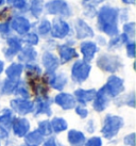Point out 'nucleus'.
Instances as JSON below:
<instances>
[{
  "instance_id": "nucleus-1",
  "label": "nucleus",
  "mask_w": 136,
  "mask_h": 146,
  "mask_svg": "<svg viewBox=\"0 0 136 146\" xmlns=\"http://www.w3.org/2000/svg\"><path fill=\"white\" fill-rule=\"evenodd\" d=\"M118 11L110 5H103L98 13V24L101 31L110 36H114L118 33L117 27Z\"/></svg>"
},
{
  "instance_id": "nucleus-2",
  "label": "nucleus",
  "mask_w": 136,
  "mask_h": 146,
  "mask_svg": "<svg viewBox=\"0 0 136 146\" xmlns=\"http://www.w3.org/2000/svg\"><path fill=\"white\" fill-rule=\"evenodd\" d=\"M123 124L122 118L119 116H111L108 115L104 121V125L102 128V133L105 138H112L115 134H117L118 130L121 128Z\"/></svg>"
},
{
  "instance_id": "nucleus-3",
  "label": "nucleus",
  "mask_w": 136,
  "mask_h": 146,
  "mask_svg": "<svg viewBox=\"0 0 136 146\" xmlns=\"http://www.w3.org/2000/svg\"><path fill=\"white\" fill-rule=\"evenodd\" d=\"M90 72V65L83 61H78L76 62L73 66H72L71 70V76L72 79L78 83L85 81L87 79L88 75Z\"/></svg>"
},
{
  "instance_id": "nucleus-4",
  "label": "nucleus",
  "mask_w": 136,
  "mask_h": 146,
  "mask_svg": "<svg viewBox=\"0 0 136 146\" xmlns=\"http://www.w3.org/2000/svg\"><path fill=\"white\" fill-rule=\"evenodd\" d=\"M46 10L49 14L52 15H63L69 16L70 15V8L64 0H52L46 4Z\"/></svg>"
},
{
  "instance_id": "nucleus-5",
  "label": "nucleus",
  "mask_w": 136,
  "mask_h": 146,
  "mask_svg": "<svg viewBox=\"0 0 136 146\" xmlns=\"http://www.w3.org/2000/svg\"><path fill=\"white\" fill-rule=\"evenodd\" d=\"M97 64H98V66H99L101 69H103L105 72H110V73L116 72L117 69L120 67L119 59L117 57L108 56V54L101 56V57L98 59Z\"/></svg>"
},
{
  "instance_id": "nucleus-6",
  "label": "nucleus",
  "mask_w": 136,
  "mask_h": 146,
  "mask_svg": "<svg viewBox=\"0 0 136 146\" xmlns=\"http://www.w3.org/2000/svg\"><path fill=\"white\" fill-rule=\"evenodd\" d=\"M104 89L110 97H115L124 90L123 81H122V79H120L116 76H112L108 78V83L104 85Z\"/></svg>"
},
{
  "instance_id": "nucleus-7",
  "label": "nucleus",
  "mask_w": 136,
  "mask_h": 146,
  "mask_svg": "<svg viewBox=\"0 0 136 146\" xmlns=\"http://www.w3.org/2000/svg\"><path fill=\"white\" fill-rule=\"evenodd\" d=\"M51 35L56 38H63L69 33V25L65 21L62 19H55L52 24V27L50 29Z\"/></svg>"
},
{
  "instance_id": "nucleus-8",
  "label": "nucleus",
  "mask_w": 136,
  "mask_h": 146,
  "mask_svg": "<svg viewBox=\"0 0 136 146\" xmlns=\"http://www.w3.org/2000/svg\"><path fill=\"white\" fill-rule=\"evenodd\" d=\"M11 106L19 114H27L33 110V104L26 99H14L11 102Z\"/></svg>"
},
{
  "instance_id": "nucleus-9",
  "label": "nucleus",
  "mask_w": 136,
  "mask_h": 146,
  "mask_svg": "<svg viewBox=\"0 0 136 146\" xmlns=\"http://www.w3.org/2000/svg\"><path fill=\"white\" fill-rule=\"evenodd\" d=\"M108 100H110V96L106 93V91L104 89V86L102 89H100V91L96 93L95 96V102H94V108L97 111H102L105 109V107L108 106Z\"/></svg>"
},
{
  "instance_id": "nucleus-10",
  "label": "nucleus",
  "mask_w": 136,
  "mask_h": 146,
  "mask_svg": "<svg viewBox=\"0 0 136 146\" xmlns=\"http://www.w3.org/2000/svg\"><path fill=\"white\" fill-rule=\"evenodd\" d=\"M76 31H77V37L80 38V40L81 38H85V37L94 36L92 29L84 21H82V19H78L76 21Z\"/></svg>"
},
{
  "instance_id": "nucleus-11",
  "label": "nucleus",
  "mask_w": 136,
  "mask_h": 146,
  "mask_svg": "<svg viewBox=\"0 0 136 146\" xmlns=\"http://www.w3.org/2000/svg\"><path fill=\"white\" fill-rule=\"evenodd\" d=\"M12 28L19 34H26L30 29V23L27 18H24L22 16H18L16 18H14L11 23Z\"/></svg>"
},
{
  "instance_id": "nucleus-12",
  "label": "nucleus",
  "mask_w": 136,
  "mask_h": 146,
  "mask_svg": "<svg viewBox=\"0 0 136 146\" xmlns=\"http://www.w3.org/2000/svg\"><path fill=\"white\" fill-rule=\"evenodd\" d=\"M42 61H43V64H44L45 68L47 69L48 73H53V72L57 68L59 64H60L59 59H57L54 54H52V53H50V52L44 53Z\"/></svg>"
},
{
  "instance_id": "nucleus-13",
  "label": "nucleus",
  "mask_w": 136,
  "mask_h": 146,
  "mask_svg": "<svg viewBox=\"0 0 136 146\" xmlns=\"http://www.w3.org/2000/svg\"><path fill=\"white\" fill-rule=\"evenodd\" d=\"M55 102L65 110L71 109L76 105V100H75L73 96H71L70 94L65 93L59 94L55 97Z\"/></svg>"
},
{
  "instance_id": "nucleus-14",
  "label": "nucleus",
  "mask_w": 136,
  "mask_h": 146,
  "mask_svg": "<svg viewBox=\"0 0 136 146\" xmlns=\"http://www.w3.org/2000/svg\"><path fill=\"white\" fill-rule=\"evenodd\" d=\"M97 50H98L97 45L92 42H84V43L81 44V51L83 53L84 60L86 62L92 60L95 56V53L97 52Z\"/></svg>"
},
{
  "instance_id": "nucleus-15",
  "label": "nucleus",
  "mask_w": 136,
  "mask_h": 146,
  "mask_svg": "<svg viewBox=\"0 0 136 146\" xmlns=\"http://www.w3.org/2000/svg\"><path fill=\"white\" fill-rule=\"evenodd\" d=\"M49 74V83L53 89L55 90H62L65 86L66 82H67V78L64 74H60L55 76L53 73H48Z\"/></svg>"
},
{
  "instance_id": "nucleus-16",
  "label": "nucleus",
  "mask_w": 136,
  "mask_h": 146,
  "mask_svg": "<svg viewBox=\"0 0 136 146\" xmlns=\"http://www.w3.org/2000/svg\"><path fill=\"white\" fill-rule=\"evenodd\" d=\"M59 53H60L61 61L63 62H68L70 61L71 59L78 57V53L73 48L69 47L67 45H61L59 47Z\"/></svg>"
},
{
  "instance_id": "nucleus-17",
  "label": "nucleus",
  "mask_w": 136,
  "mask_h": 146,
  "mask_svg": "<svg viewBox=\"0 0 136 146\" xmlns=\"http://www.w3.org/2000/svg\"><path fill=\"white\" fill-rule=\"evenodd\" d=\"M50 104L51 100L49 98L43 97V98H37V100L35 102V114H40V113H46L50 115L51 111H50Z\"/></svg>"
},
{
  "instance_id": "nucleus-18",
  "label": "nucleus",
  "mask_w": 136,
  "mask_h": 146,
  "mask_svg": "<svg viewBox=\"0 0 136 146\" xmlns=\"http://www.w3.org/2000/svg\"><path fill=\"white\" fill-rule=\"evenodd\" d=\"M8 45L9 48L5 51V57L8 58V59H11L12 57H14L21 49V43L16 37H10L8 40Z\"/></svg>"
},
{
  "instance_id": "nucleus-19",
  "label": "nucleus",
  "mask_w": 136,
  "mask_h": 146,
  "mask_svg": "<svg viewBox=\"0 0 136 146\" xmlns=\"http://www.w3.org/2000/svg\"><path fill=\"white\" fill-rule=\"evenodd\" d=\"M13 127H14V132H15L16 135H18V137H24L28 132L30 125H29V122L27 119H24V118H18V119L15 121Z\"/></svg>"
},
{
  "instance_id": "nucleus-20",
  "label": "nucleus",
  "mask_w": 136,
  "mask_h": 146,
  "mask_svg": "<svg viewBox=\"0 0 136 146\" xmlns=\"http://www.w3.org/2000/svg\"><path fill=\"white\" fill-rule=\"evenodd\" d=\"M75 95H76L78 102L85 104V102H90L95 98L96 91L95 90H86V91L85 90H77L75 92Z\"/></svg>"
},
{
  "instance_id": "nucleus-21",
  "label": "nucleus",
  "mask_w": 136,
  "mask_h": 146,
  "mask_svg": "<svg viewBox=\"0 0 136 146\" xmlns=\"http://www.w3.org/2000/svg\"><path fill=\"white\" fill-rule=\"evenodd\" d=\"M68 141L72 146H82L85 144V137L80 131L70 130L68 132Z\"/></svg>"
},
{
  "instance_id": "nucleus-22",
  "label": "nucleus",
  "mask_w": 136,
  "mask_h": 146,
  "mask_svg": "<svg viewBox=\"0 0 136 146\" xmlns=\"http://www.w3.org/2000/svg\"><path fill=\"white\" fill-rule=\"evenodd\" d=\"M22 65L19 63H14V64L10 65L7 69V75H8L9 79L12 80H17V78H19V76L22 73Z\"/></svg>"
},
{
  "instance_id": "nucleus-23",
  "label": "nucleus",
  "mask_w": 136,
  "mask_h": 146,
  "mask_svg": "<svg viewBox=\"0 0 136 146\" xmlns=\"http://www.w3.org/2000/svg\"><path fill=\"white\" fill-rule=\"evenodd\" d=\"M36 51L32 47H26L21 50V52L19 53L18 56V59L19 61L21 62H31L33 60H35L36 58Z\"/></svg>"
},
{
  "instance_id": "nucleus-24",
  "label": "nucleus",
  "mask_w": 136,
  "mask_h": 146,
  "mask_svg": "<svg viewBox=\"0 0 136 146\" xmlns=\"http://www.w3.org/2000/svg\"><path fill=\"white\" fill-rule=\"evenodd\" d=\"M26 143L28 146H37L43 142V135L36 130L26 135Z\"/></svg>"
},
{
  "instance_id": "nucleus-25",
  "label": "nucleus",
  "mask_w": 136,
  "mask_h": 146,
  "mask_svg": "<svg viewBox=\"0 0 136 146\" xmlns=\"http://www.w3.org/2000/svg\"><path fill=\"white\" fill-rule=\"evenodd\" d=\"M31 13L35 18H38L44 9V0H32L31 1Z\"/></svg>"
},
{
  "instance_id": "nucleus-26",
  "label": "nucleus",
  "mask_w": 136,
  "mask_h": 146,
  "mask_svg": "<svg viewBox=\"0 0 136 146\" xmlns=\"http://www.w3.org/2000/svg\"><path fill=\"white\" fill-rule=\"evenodd\" d=\"M52 130H54L55 132H61L64 131L67 128V123L65 122V119L60 117H55L52 119V122L50 123Z\"/></svg>"
},
{
  "instance_id": "nucleus-27",
  "label": "nucleus",
  "mask_w": 136,
  "mask_h": 146,
  "mask_svg": "<svg viewBox=\"0 0 136 146\" xmlns=\"http://www.w3.org/2000/svg\"><path fill=\"white\" fill-rule=\"evenodd\" d=\"M12 121H13L12 114L8 110H5L4 113L0 116V125L3 127L4 130L10 129V127L12 125Z\"/></svg>"
},
{
  "instance_id": "nucleus-28",
  "label": "nucleus",
  "mask_w": 136,
  "mask_h": 146,
  "mask_svg": "<svg viewBox=\"0 0 136 146\" xmlns=\"http://www.w3.org/2000/svg\"><path fill=\"white\" fill-rule=\"evenodd\" d=\"M17 84H18L17 80H12V79L5 80V81L3 82V84H2V88H1V89H2V93H4V94L12 93L13 91H15Z\"/></svg>"
},
{
  "instance_id": "nucleus-29",
  "label": "nucleus",
  "mask_w": 136,
  "mask_h": 146,
  "mask_svg": "<svg viewBox=\"0 0 136 146\" xmlns=\"http://www.w3.org/2000/svg\"><path fill=\"white\" fill-rule=\"evenodd\" d=\"M26 73L28 75V77L36 78L40 75L42 70H40V68L37 65L28 64V65H26Z\"/></svg>"
},
{
  "instance_id": "nucleus-30",
  "label": "nucleus",
  "mask_w": 136,
  "mask_h": 146,
  "mask_svg": "<svg viewBox=\"0 0 136 146\" xmlns=\"http://www.w3.org/2000/svg\"><path fill=\"white\" fill-rule=\"evenodd\" d=\"M42 135H49L51 133L52 128L50 125V122L48 121H44V122H40L38 125V130H37Z\"/></svg>"
},
{
  "instance_id": "nucleus-31",
  "label": "nucleus",
  "mask_w": 136,
  "mask_h": 146,
  "mask_svg": "<svg viewBox=\"0 0 136 146\" xmlns=\"http://www.w3.org/2000/svg\"><path fill=\"white\" fill-rule=\"evenodd\" d=\"M50 29H51V24L47 19H44L38 26V31L42 35H46L47 33L50 32Z\"/></svg>"
},
{
  "instance_id": "nucleus-32",
  "label": "nucleus",
  "mask_w": 136,
  "mask_h": 146,
  "mask_svg": "<svg viewBox=\"0 0 136 146\" xmlns=\"http://www.w3.org/2000/svg\"><path fill=\"white\" fill-rule=\"evenodd\" d=\"M7 3L18 10H22L27 5V0H7Z\"/></svg>"
},
{
  "instance_id": "nucleus-33",
  "label": "nucleus",
  "mask_w": 136,
  "mask_h": 146,
  "mask_svg": "<svg viewBox=\"0 0 136 146\" xmlns=\"http://www.w3.org/2000/svg\"><path fill=\"white\" fill-rule=\"evenodd\" d=\"M15 93L20 95V96H22L24 98H28L30 96V94H29L28 90L27 88L24 85V83H18L16 86V89H15Z\"/></svg>"
},
{
  "instance_id": "nucleus-34",
  "label": "nucleus",
  "mask_w": 136,
  "mask_h": 146,
  "mask_svg": "<svg viewBox=\"0 0 136 146\" xmlns=\"http://www.w3.org/2000/svg\"><path fill=\"white\" fill-rule=\"evenodd\" d=\"M124 34L127 36H134L135 34V24L134 23H128L127 25H124L123 27Z\"/></svg>"
},
{
  "instance_id": "nucleus-35",
  "label": "nucleus",
  "mask_w": 136,
  "mask_h": 146,
  "mask_svg": "<svg viewBox=\"0 0 136 146\" xmlns=\"http://www.w3.org/2000/svg\"><path fill=\"white\" fill-rule=\"evenodd\" d=\"M24 41L30 45H36L38 43V36L36 35L35 33H29L24 36Z\"/></svg>"
},
{
  "instance_id": "nucleus-36",
  "label": "nucleus",
  "mask_w": 136,
  "mask_h": 146,
  "mask_svg": "<svg viewBox=\"0 0 136 146\" xmlns=\"http://www.w3.org/2000/svg\"><path fill=\"white\" fill-rule=\"evenodd\" d=\"M102 145V141H101V139L99 138H92L89 139L85 146H101Z\"/></svg>"
},
{
  "instance_id": "nucleus-37",
  "label": "nucleus",
  "mask_w": 136,
  "mask_h": 146,
  "mask_svg": "<svg viewBox=\"0 0 136 146\" xmlns=\"http://www.w3.org/2000/svg\"><path fill=\"white\" fill-rule=\"evenodd\" d=\"M127 52L130 58H134L135 56V44L134 43H130L127 45Z\"/></svg>"
},
{
  "instance_id": "nucleus-38",
  "label": "nucleus",
  "mask_w": 136,
  "mask_h": 146,
  "mask_svg": "<svg viewBox=\"0 0 136 146\" xmlns=\"http://www.w3.org/2000/svg\"><path fill=\"white\" fill-rule=\"evenodd\" d=\"M135 134L134 133H131L130 135H128L125 140H124V142L127 143L128 145H131V146H135Z\"/></svg>"
},
{
  "instance_id": "nucleus-39",
  "label": "nucleus",
  "mask_w": 136,
  "mask_h": 146,
  "mask_svg": "<svg viewBox=\"0 0 136 146\" xmlns=\"http://www.w3.org/2000/svg\"><path fill=\"white\" fill-rule=\"evenodd\" d=\"M77 113L80 115L81 117H85L86 115H87V110L85 109V108H82V107H77Z\"/></svg>"
},
{
  "instance_id": "nucleus-40",
  "label": "nucleus",
  "mask_w": 136,
  "mask_h": 146,
  "mask_svg": "<svg viewBox=\"0 0 136 146\" xmlns=\"http://www.w3.org/2000/svg\"><path fill=\"white\" fill-rule=\"evenodd\" d=\"M9 31H10V27H9L8 23H2V24H0V32L8 33Z\"/></svg>"
},
{
  "instance_id": "nucleus-41",
  "label": "nucleus",
  "mask_w": 136,
  "mask_h": 146,
  "mask_svg": "<svg viewBox=\"0 0 136 146\" xmlns=\"http://www.w3.org/2000/svg\"><path fill=\"white\" fill-rule=\"evenodd\" d=\"M43 146H56L54 139H50V140H48V141L45 143V144Z\"/></svg>"
},
{
  "instance_id": "nucleus-42",
  "label": "nucleus",
  "mask_w": 136,
  "mask_h": 146,
  "mask_svg": "<svg viewBox=\"0 0 136 146\" xmlns=\"http://www.w3.org/2000/svg\"><path fill=\"white\" fill-rule=\"evenodd\" d=\"M7 135H8V132H7V130H4V129H0V139L5 138Z\"/></svg>"
},
{
  "instance_id": "nucleus-43",
  "label": "nucleus",
  "mask_w": 136,
  "mask_h": 146,
  "mask_svg": "<svg viewBox=\"0 0 136 146\" xmlns=\"http://www.w3.org/2000/svg\"><path fill=\"white\" fill-rule=\"evenodd\" d=\"M122 1L127 4H134L135 3V0H122Z\"/></svg>"
},
{
  "instance_id": "nucleus-44",
  "label": "nucleus",
  "mask_w": 136,
  "mask_h": 146,
  "mask_svg": "<svg viewBox=\"0 0 136 146\" xmlns=\"http://www.w3.org/2000/svg\"><path fill=\"white\" fill-rule=\"evenodd\" d=\"M2 70H3V62L0 61V74L2 73Z\"/></svg>"
},
{
  "instance_id": "nucleus-45",
  "label": "nucleus",
  "mask_w": 136,
  "mask_h": 146,
  "mask_svg": "<svg viewBox=\"0 0 136 146\" xmlns=\"http://www.w3.org/2000/svg\"><path fill=\"white\" fill-rule=\"evenodd\" d=\"M3 2H4V0H0V5L3 3Z\"/></svg>"
},
{
  "instance_id": "nucleus-46",
  "label": "nucleus",
  "mask_w": 136,
  "mask_h": 146,
  "mask_svg": "<svg viewBox=\"0 0 136 146\" xmlns=\"http://www.w3.org/2000/svg\"><path fill=\"white\" fill-rule=\"evenodd\" d=\"M85 1H89V0H85Z\"/></svg>"
}]
</instances>
